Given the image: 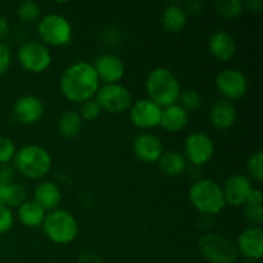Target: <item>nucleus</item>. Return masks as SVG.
<instances>
[{
  "instance_id": "obj_1",
  "label": "nucleus",
  "mask_w": 263,
  "mask_h": 263,
  "mask_svg": "<svg viewBox=\"0 0 263 263\" xmlns=\"http://www.w3.org/2000/svg\"><path fill=\"white\" fill-rule=\"evenodd\" d=\"M59 87L67 100L84 103L95 97L100 87V81L92 64L79 61L64 69Z\"/></svg>"
},
{
  "instance_id": "obj_2",
  "label": "nucleus",
  "mask_w": 263,
  "mask_h": 263,
  "mask_svg": "<svg viewBox=\"0 0 263 263\" xmlns=\"http://www.w3.org/2000/svg\"><path fill=\"white\" fill-rule=\"evenodd\" d=\"M148 99L161 108L176 104L181 92V85L176 74L166 67H158L149 72L145 80Z\"/></svg>"
},
{
  "instance_id": "obj_3",
  "label": "nucleus",
  "mask_w": 263,
  "mask_h": 263,
  "mask_svg": "<svg viewBox=\"0 0 263 263\" xmlns=\"http://www.w3.org/2000/svg\"><path fill=\"white\" fill-rule=\"evenodd\" d=\"M14 168L30 180L43 179L51 168L50 153L37 144H27L15 152Z\"/></svg>"
},
{
  "instance_id": "obj_4",
  "label": "nucleus",
  "mask_w": 263,
  "mask_h": 263,
  "mask_svg": "<svg viewBox=\"0 0 263 263\" xmlns=\"http://www.w3.org/2000/svg\"><path fill=\"white\" fill-rule=\"evenodd\" d=\"M189 200L202 216H216L225 208L222 187L211 179L195 181L189 189Z\"/></svg>"
},
{
  "instance_id": "obj_5",
  "label": "nucleus",
  "mask_w": 263,
  "mask_h": 263,
  "mask_svg": "<svg viewBox=\"0 0 263 263\" xmlns=\"http://www.w3.org/2000/svg\"><path fill=\"white\" fill-rule=\"evenodd\" d=\"M41 228L46 238L59 246L72 243L79 234L76 217L68 211L58 208L46 213Z\"/></svg>"
},
{
  "instance_id": "obj_6",
  "label": "nucleus",
  "mask_w": 263,
  "mask_h": 263,
  "mask_svg": "<svg viewBox=\"0 0 263 263\" xmlns=\"http://www.w3.org/2000/svg\"><path fill=\"white\" fill-rule=\"evenodd\" d=\"M198 249L210 263H235L239 257L235 243L216 233L203 235L198 241Z\"/></svg>"
},
{
  "instance_id": "obj_7",
  "label": "nucleus",
  "mask_w": 263,
  "mask_h": 263,
  "mask_svg": "<svg viewBox=\"0 0 263 263\" xmlns=\"http://www.w3.org/2000/svg\"><path fill=\"white\" fill-rule=\"evenodd\" d=\"M37 32L46 46H64L72 39V26L66 17L51 13L39 21Z\"/></svg>"
},
{
  "instance_id": "obj_8",
  "label": "nucleus",
  "mask_w": 263,
  "mask_h": 263,
  "mask_svg": "<svg viewBox=\"0 0 263 263\" xmlns=\"http://www.w3.org/2000/svg\"><path fill=\"white\" fill-rule=\"evenodd\" d=\"M18 63L30 73H43L50 67L53 57L50 49L41 41H27L17 51Z\"/></svg>"
},
{
  "instance_id": "obj_9",
  "label": "nucleus",
  "mask_w": 263,
  "mask_h": 263,
  "mask_svg": "<svg viewBox=\"0 0 263 263\" xmlns=\"http://www.w3.org/2000/svg\"><path fill=\"white\" fill-rule=\"evenodd\" d=\"M95 102L102 110L118 115L128 110L133 105L130 90L121 84H104L95 94Z\"/></svg>"
},
{
  "instance_id": "obj_10",
  "label": "nucleus",
  "mask_w": 263,
  "mask_h": 263,
  "mask_svg": "<svg viewBox=\"0 0 263 263\" xmlns=\"http://www.w3.org/2000/svg\"><path fill=\"white\" fill-rule=\"evenodd\" d=\"M185 159L195 166H203L212 159L215 154V144L213 140L202 131H194L184 143Z\"/></svg>"
},
{
  "instance_id": "obj_11",
  "label": "nucleus",
  "mask_w": 263,
  "mask_h": 263,
  "mask_svg": "<svg viewBox=\"0 0 263 263\" xmlns=\"http://www.w3.org/2000/svg\"><path fill=\"white\" fill-rule=\"evenodd\" d=\"M216 87L222 99L233 102L246 97L248 91V80L246 74L235 68H225L216 76Z\"/></svg>"
},
{
  "instance_id": "obj_12",
  "label": "nucleus",
  "mask_w": 263,
  "mask_h": 263,
  "mask_svg": "<svg viewBox=\"0 0 263 263\" xmlns=\"http://www.w3.org/2000/svg\"><path fill=\"white\" fill-rule=\"evenodd\" d=\"M128 110H130V120L135 127L141 130H151L159 126L162 108L148 98L136 100Z\"/></svg>"
},
{
  "instance_id": "obj_13",
  "label": "nucleus",
  "mask_w": 263,
  "mask_h": 263,
  "mask_svg": "<svg viewBox=\"0 0 263 263\" xmlns=\"http://www.w3.org/2000/svg\"><path fill=\"white\" fill-rule=\"evenodd\" d=\"M221 187H222L226 204L234 205V207H241L246 204L249 194L253 190L251 179L241 174L229 176Z\"/></svg>"
},
{
  "instance_id": "obj_14",
  "label": "nucleus",
  "mask_w": 263,
  "mask_h": 263,
  "mask_svg": "<svg viewBox=\"0 0 263 263\" xmlns=\"http://www.w3.org/2000/svg\"><path fill=\"white\" fill-rule=\"evenodd\" d=\"M238 253L246 259L258 261L263 256V231L261 228L251 226L239 234L235 243Z\"/></svg>"
},
{
  "instance_id": "obj_15",
  "label": "nucleus",
  "mask_w": 263,
  "mask_h": 263,
  "mask_svg": "<svg viewBox=\"0 0 263 263\" xmlns=\"http://www.w3.org/2000/svg\"><path fill=\"white\" fill-rule=\"evenodd\" d=\"M136 158L144 163H156L163 154V144L158 136L149 133L139 134L133 143Z\"/></svg>"
},
{
  "instance_id": "obj_16",
  "label": "nucleus",
  "mask_w": 263,
  "mask_h": 263,
  "mask_svg": "<svg viewBox=\"0 0 263 263\" xmlns=\"http://www.w3.org/2000/svg\"><path fill=\"white\" fill-rule=\"evenodd\" d=\"M43 102L35 95H23L13 105V116L22 125L37 123L44 116Z\"/></svg>"
},
{
  "instance_id": "obj_17",
  "label": "nucleus",
  "mask_w": 263,
  "mask_h": 263,
  "mask_svg": "<svg viewBox=\"0 0 263 263\" xmlns=\"http://www.w3.org/2000/svg\"><path fill=\"white\" fill-rule=\"evenodd\" d=\"M92 67L99 77V81L105 84H118V81L125 76V64L116 54H103L97 58Z\"/></svg>"
},
{
  "instance_id": "obj_18",
  "label": "nucleus",
  "mask_w": 263,
  "mask_h": 263,
  "mask_svg": "<svg viewBox=\"0 0 263 263\" xmlns=\"http://www.w3.org/2000/svg\"><path fill=\"white\" fill-rule=\"evenodd\" d=\"M208 50L211 55L220 62H228L236 53L235 37L225 30H217L208 37Z\"/></svg>"
},
{
  "instance_id": "obj_19",
  "label": "nucleus",
  "mask_w": 263,
  "mask_h": 263,
  "mask_svg": "<svg viewBox=\"0 0 263 263\" xmlns=\"http://www.w3.org/2000/svg\"><path fill=\"white\" fill-rule=\"evenodd\" d=\"M238 112L233 102L226 99H218L213 103L210 110V122L217 130H228L235 123Z\"/></svg>"
},
{
  "instance_id": "obj_20",
  "label": "nucleus",
  "mask_w": 263,
  "mask_h": 263,
  "mask_svg": "<svg viewBox=\"0 0 263 263\" xmlns=\"http://www.w3.org/2000/svg\"><path fill=\"white\" fill-rule=\"evenodd\" d=\"M187 121H189V113L184 108L180 107L177 103L166 108H162L159 126L167 133H180L186 127Z\"/></svg>"
},
{
  "instance_id": "obj_21",
  "label": "nucleus",
  "mask_w": 263,
  "mask_h": 263,
  "mask_svg": "<svg viewBox=\"0 0 263 263\" xmlns=\"http://www.w3.org/2000/svg\"><path fill=\"white\" fill-rule=\"evenodd\" d=\"M62 200V193L58 185L53 181H43L35 187L33 202L45 211H54Z\"/></svg>"
},
{
  "instance_id": "obj_22",
  "label": "nucleus",
  "mask_w": 263,
  "mask_h": 263,
  "mask_svg": "<svg viewBox=\"0 0 263 263\" xmlns=\"http://www.w3.org/2000/svg\"><path fill=\"white\" fill-rule=\"evenodd\" d=\"M161 23L166 31L177 33L185 28L187 23L186 9L179 4H168L161 14Z\"/></svg>"
},
{
  "instance_id": "obj_23",
  "label": "nucleus",
  "mask_w": 263,
  "mask_h": 263,
  "mask_svg": "<svg viewBox=\"0 0 263 263\" xmlns=\"http://www.w3.org/2000/svg\"><path fill=\"white\" fill-rule=\"evenodd\" d=\"M157 163L164 175L171 177L181 176L187 168V161L185 157L176 151L163 152Z\"/></svg>"
},
{
  "instance_id": "obj_24",
  "label": "nucleus",
  "mask_w": 263,
  "mask_h": 263,
  "mask_svg": "<svg viewBox=\"0 0 263 263\" xmlns=\"http://www.w3.org/2000/svg\"><path fill=\"white\" fill-rule=\"evenodd\" d=\"M17 216L20 222L26 228L35 229L43 225L45 220L46 211L41 208L33 200H26L17 208Z\"/></svg>"
},
{
  "instance_id": "obj_25",
  "label": "nucleus",
  "mask_w": 263,
  "mask_h": 263,
  "mask_svg": "<svg viewBox=\"0 0 263 263\" xmlns=\"http://www.w3.org/2000/svg\"><path fill=\"white\" fill-rule=\"evenodd\" d=\"M82 122L84 121L80 117L79 112L76 110H66L61 115L57 122L59 134L64 139H74L81 134Z\"/></svg>"
},
{
  "instance_id": "obj_26",
  "label": "nucleus",
  "mask_w": 263,
  "mask_h": 263,
  "mask_svg": "<svg viewBox=\"0 0 263 263\" xmlns=\"http://www.w3.org/2000/svg\"><path fill=\"white\" fill-rule=\"evenodd\" d=\"M27 192L22 185L10 182L0 192V204H4L8 208H18L26 202Z\"/></svg>"
},
{
  "instance_id": "obj_27",
  "label": "nucleus",
  "mask_w": 263,
  "mask_h": 263,
  "mask_svg": "<svg viewBox=\"0 0 263 263\" xmlns=\"http://www.w3.org/2000/svg\"><path fill=\"white\" fill-rule=\"evenodd\" d=\"M244 4L240 0H218L215 3V10L226 21L235 20L243 13Z\"/></svg>"
},
{
  "instance_id": "obj_28",
  "label": "nucleus",
  "mask_w": 263,
  "mask_h": 263,
  "mask_svg": "<svg viewBox=\"0 0 263 263\" xmlns=\"http://www.w3.org/2000/svg\"><path fill=\"white\" fill-rule=\"evenodd\" d=\"M177 104L181 108H184L187 113L197 112V110L202 107V97H200L198 90L186 89L184 90V91L180 92Z\"/></svg>"
},
{
  "instance_id": "obj_29",
  "label": "nucleus",
  "mask_w": 263,
  "mask_h": 263,
  "mask_svg": "<svg viewBox=\"0 0 263 263\" xmlns=\"http://www.w3.org/2000/svg\"><path fill=\"white\" fill-rule=\"evenodd\" d=\"M41 8L37 3L32 2V0H27V2H23L22 4L18 7L17 15L23 23H35L36 21H39L40 18Z\"/></svg>"
},
{
  "instance_id": "obj_30",
  "label": "nucleus",
  "mask_w": 263,
  "mask_h": 263,
  "mask_svg": "<svg viewBox=\"0 0 263 263\" xmlns=\"http://www.w3.org/2000/svg\"><path fill=\"white\" fill-rule=\"evenodd\" d=\"M247 171L249 177L257 182H262L263 180V153L257 151L251 154L247 162Z\"/></svg>"
},
{
  "instance_id": "obj_31",
  "label": "nucleus",
  "mask_w": 263,
  "mask_h": 263,
  "mask_svg": "<svg viewBox=\"0 0 263 263\" xmlns=\"http://www.w3.org/2000/svg\"><path fill=\"white\" fill-rule=\"evenodd\" d=\"M102 113V109L99 108L98 103L95 102V99L86 100V102L81 103V107H80V117L82 121H87V122H91V121L97 120L98 117Z\"/></svg>"
},
{
  "instance_id": "obj_32",
  "label": "nucleus",
  "mask_w": 263,
  "mask_h": 263,
  "mask_svg": "<svg viewBox=\"0 0 263 263\" xmlns=\"http://www.w3.org/2000/svg\"><path fill=\"white\" fill-rule=\"evenodd\" d=\"M15 152H17V148L12 139L7 136H0V163L5 164L12 161L15 156Z\"/></svg>"
},
{
  "instance_id": "obj_33",
  "label": "nucleus",
  "mask_w": 263,
  "mask_h": 263,
  "mask_svg": "<svg viewBox=\"0 0 263 263\" xmlns=\"http://www.w3.org/2000/svg\"><path fill=\"white\" fill-rule=\"evenodd\" d=\"M244 212L249 223L259 228L263 222V211L262 204H253V203H246L244 204Z\"/></svg>"
},
{
  "instance_id": "obj_34",
  "label": "nucleus",
  "mask_w": 263,
  "mask_h": 263,
  "mask_svg": "<svg viewBox=\"0 0 263 263\" xmlns=\"http://www.w3.org/2000/svg\"><path fill=\"white\" fill-rule=\"evenodd\" d=\"M14 223V216L10 208L0 204V234H5L13 228Z\"/></svg>"
},
{
  "instance_id": "obj_35",
  "label": "nucleus",
  "mask_w": 263,
  "mask_h": 263,
  "mask_svg": "<svg viewBox=\"0 0 263 263\" xmlns=\"http://www.w3.org/2000/svg\"><path fill=\"white\" fill-rule=\"evenodd\" d=\"M10 64H12V53L7 45L0 43V76L7 73Z\"/></svg>"
},
{
  "instance_id": "obj_36",
  "label": "nucleus",
  "mask_w": 263,
  "mask_h": 263,
  "mask_svg": "<svg viewBox=\"0 0 263 263\" xmlns=\"http://www.w3.org/2000/svg\"><path fill=\"white\" fill-rule=\"evenodd\" d=\"M10 31V25L8 18H5L4 15H0V41L4 40L8 35H9Z\"/></svg>"
},
{
  "instance_id": "obj_37",
  "label": "nucleus",
  "mask_w": 263,
  "mask_h": 263,
  "mask_svg": "<svg viewBox=\"0 0 263 263\" xmlns=\"http://www.w3.org/2000/svg\"><path fill=\"white\" fill-rule=\"evenodd\" d=\"M244 7H247V9H248L249 12L259 13L262 10L263 4H262L261 0H253V2L251 0V2H248V3H246V4H244Z\"/></svg>"
},
{
  "instance_id": "obj_38",
  "label": "nucleus",
  "mask_w": 263,
  "mask_h": 263,
  "mask_svg": "<svg viewBox=\"0 0 263 263\" xmlns=\"http://www.w3.org/2000/svg\"><path fill=\"white\" fill-rule=\"evenodd\" d=\"M189 7H190V12L192 13H200L203 9V4L199 2H192L189 4Z\"/></svg>"
},
{
  "instance_id": "obj_39",
  "label": "nucleus",
  "mask_w": 263,
  "mask_h": 263,
  "mask_svg": "<svg viewBox=\"0 0 263 263\" xmlns=\"http://www.w3.org/2000/svg\"><path fill=\"white\" fill-rule=\"evenodd\" d=\"M241 263H257V261H252V259H244Z\"/></svg>"
}]
</instances>
